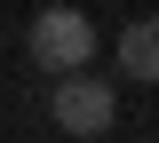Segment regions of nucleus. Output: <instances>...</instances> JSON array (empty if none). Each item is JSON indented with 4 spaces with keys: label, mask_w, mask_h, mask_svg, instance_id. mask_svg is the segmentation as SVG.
Wrapping results in <instances>:
<instances>
[{
    "label": "nucleus",
    "mask_w": 159,
    "mask_h": 143,
    "mask_svg": "<svg viewBox=\"0 0 159 143\" xmlns=\"http://www.w3.org/2000/svg\"><path fill=\"white\" fill-rule=\"evenodd\" d=\"M24 48H32L40 72H88V56H96V24L80 16V8H40L32 32H24Z\"/></svg>",
    "instance_id": "f257e3e1"
},
{
    "label": "nucleus",
    "mask_w": 159,
    "mask_h": 143,
    "mask_svg": "<svg viewBox=\"0 0 159 143\" xmlns=\"http://www.w3.org/2000/svg\"><path fill=\"white\" fill-rule=\"evenodd\" d=\"M48 119H56L64 135H103V127L119 119L111 80H88V72H56V87H48Z\"/></svg>",
    "instance_id": "f03ea898"
},
{
    "label": "nucleus",
    "mask_w": 159,
    "mask_h": 143,
    "mask_svg": "<svg viewBox=\"0 0 159 143\" xmlns=\"http://www.w3.org/2000/svg\"><path fill=\"white\" fill-rule=\"evenodd\" d=\"M111 56H119V72H127V80L159 87V16H135V24H119V32H111Z\"/></svg>",
    "instance_id": "7ed1b4c3"
}]
</instances>
